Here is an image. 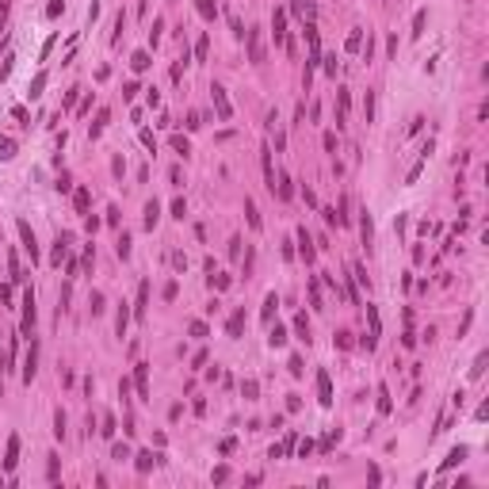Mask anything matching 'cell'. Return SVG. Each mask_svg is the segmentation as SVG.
<instances>
[{"mask_svg":"<svg viewBox=\"0 0 489 489\" xmlns=\"http://www.w3.org/2000/svg\"><path fill=\"white\" fill-rule=\"evenodd\" d=\"M210 100H214L218 119H233V107H230V100H226V88L222 84H210Z\"/></svg>","mask_w":489,"mask_h":489,"instance_id":"1","label":"cell"},{"mask_svg":"<svg viewBox=\"0 0 489 489\" xmlns=\"http://www.w3.org/2000/svg\"><path fill=\"white\" fill-rule=\"evenodd\" d=\"M272 27H275V42L283 46V50H291V38H287V12H283V8H275Z\"/></svg>","mask_w":489,"mask_h":489,"instance_id":"2","label":"cell"},{"mask_svg":"<svg viewBox=\"0 0 489 489\" xmlns=\"http://www.w3.org/2000/svg\"><path fill=\"white\" fill-rule=\"evenodd\" d=\"M23 333L34 336V291H23Z\"/></svg>","mask_w":489,"mask_h":489,"instance_id":"3","label":"cell"},{"mask_svg":"<svg viewBox=\"0 0 489 489\" xmlns=\"http://www.w3.org/2000/svg\"><path fill=\"white\" fill-rule=\"evenodd\" d=\"M318 402L333 405V378H329V371H318Z\"/></svg>","mask_w":489,"mask_h":489,"instance_id":"4","label":"cell"},{"mask_svg":"<svg viewBox=\"0 0 489 489\" xmlns=\"http://www.w3.org/2000/svg\"><path fill=\"white\" fill-rule=\"evenodd\" d=\"M298 249H302V260H306V264H314L318 249H314V237H309V230H306V226L298 230Z\"/></svg>","mask_w":489,"mask_h":489,"instance_id":"5","label":"cell"},{"mask_svg":"<svg viewBox=\"0 0 489 489\" xmlns=\"http://www.w3.org/2000/svg\"><path fill=\"white\" fill-rule=\"evenodd\" d=\"M34 371H38V344L31 340V348H27V360H23V382H31Z\"/></svg>","mask_w":489,"mask_h":489,"instance_id":"6","label":"cell"},{"mask_svg":"<svg viewBox=\"0 0 489 489\" xmlns=\"http://www.w3.org/2000/svg\"><path fill=\"white\" fill-rule=\"evenodd\" d=\"M245 38H249V58H252V61H264V42H260V31L252 27V31H245Z\"/></svg>","mask_w":489,"mask_h":489,"instance_id":"7","label":"cell"},{"mask_svg":"<svg viewBox=\"0 0 489 489\" xmlns=\"http://www.w3.org/2000/svg\"><path fill=\"white\" fill-rule=\"evenodd\" d=\"M19 466V436H8V451H4V470Z\"/></svg>","mask_w":489,"mask_h":489,"instance_id":"8","label":"cell"},{"mask_svg":"<svg viewBox=\"0 0 489 489\" xmlns=\"http://www.w3.org/2000/svg\"><path fill=\"white\" fill-rule=\"evenodd\" d=\"M19 237H23V249L31 252V260H38V245H34V230L27 222H19Z\"/></svg>","mask_w":489,"mask_h":489,"instance_id":"9","label":"cell"},{"mask_svg":"<svg viewBox=\"0 0 489 489\" xmlns=\"http://www.w3.org/2000/svg\"><path fill=\"white\" fill-rule=\"evenodd\" d=\"M161 459H164V455H153V451H142L134 466H138V474H149V470H153L157 463H161Z\"/></svg>","mask_w":489,"mask_h":489,"instance_id":"10","label":"cell"},{"mask_svg":"<svg viewBox=\"0 0 489 489\" xmlns=\"http://www.w3.org/2000/svg\"><path fill=\"white\" fill-rule=\"evenodd\" d=\"M348 119V88H336V126H344Z\"/></svg>","mask_w":489,"mask_h":489,"instance_id":"11","label":"cell"},{"mask_svg":"<svg viewBox=\"0 0 489 489\" xmlns=\"http://www.w3.org/2000/svg\"><path fill=\"white\" fill-rule=\"evenodd\" d=\"M134 382H138V394H142V402H146V397H149V371H146V363H138Z\"/></svg>","mask_w":489,"mask_h":489,"instance_id":"12","label":"cell"},{"mask_svg":"<svg viewBox=\"0 0 489 489\" xmlns=\"http://www.w3.org/2000/svg\"><path fill=\"white\" fill-rule=\"evenodd\" d=\"M42 88H46V69H38V73H34V80H31V88H27V96H31V100H38V96H42Z\"/></svg>","mask_w":489,"mask_h":489,"instance_id":"13","label":"cell"},{"mask_svg":"<svg viewBox=\"0 0 489 489\" xmlns=\"http://www.w3.org/2000/svg\"><path fill=\"white\" fill-rule=\"evenodd\" d=\"M260 161H264V180H268V188L275 191V172H272V149H260Z\"/></svg>","mask_w":489,"mask_h":489,"instance_id":"14","label":"cell"},{"mask_svg":"<svg viewBox=\"0 0 489 489\" xmlns=\"http://www.w3.org/2000/svg\"><path fill=\"white\" fill-rule=\"evenodd\" d=\"M390 409H394V402H390V390H386V382H378V413L386 417Z\"/></svg>","mask_w":489,"mask_h":489,"instance_id":"15","label":"cell"},{"mask_svg":"<svg viewBox=\"0 0 489 489\" xmlns=\"http://www.w3.org/2000/svg\"><path fill=\"white\" fill-rule=\"evenodd\" d=\"M130 65H134V73H146V69L153 65V61H149V54H146V50H138L134 58H130Z\"/></svg>","mask_w":489,"mask_h":489,"instance_id":"16","label":"cell"},{"mask_svg":"<svg viewBox=\"0 0 489 489\" xmlns=\"http://www.w3.org/2000/svg\"><path fill=\"white\" fill-rule=\"evenodd\" d=\"M268 344H272V348H283V344H287V329H283V325H275L272 333H268Z\"/></svg>","mask_w":489,"mask_h":489,"instance_id":"17","label":"cell"},{"mask_svg":"<svg viewBox=\"0 0 489 489\" xmlns=\"http://www.w3.org/2000/svg\"><path fill=\"white\" fill-rule=\"evenodd\" d=\"M126 321H130V309H126V302H122L119 318H115V333H119V336H126Z\"/></svg>","mask_w":489,"mask_h":489,"instance_id":"18","label":"cell"},{"mask_svg":"<svg viewBox=\"0 0 489 489\" xmlns=\"http://www.w3.org/2000/svg\"><path fill=\"white\" fill-rule=\"evenodd\" d=\"M195 4H199V16H203V19H214L218 16V4H214V0H195Z\"/></svg>","mask_w":489,"mask_h":489,"instance_id":"19","label":"cell"},{"mask_svg":"<svg viewBox=\"0 0 489 489\" xmlns=\"http://www.w3.org/2000/svg\"><path fill=\"white\" fill-rule=\"evenodd\" d=\"M360 50H363V31L355 27V31L348 34V54H360Z\"/></svg>","mask_w":489,"mask_h":489,"instance_id":"20","label":"cell"},{"mask_svg":"<svg viewBox=\"0 0 489 489\" xmlns=\"http://www.w3.org/2000/svg\"><path fill=\"white\" fill-rule=\"evenodd\" d=\"M16 157V142L12 138H0V161H12Z\"/></svg>","mask_w":489,"mask_h":489,"instance_id":"21","label":"cell"},{"mask_svg":"<svg viewBox=\"0 0 489 489\" xmlns=\"http://www.w3.org/2000/svg\"><path fill=\"white\" fill-rule=\"evenodd\" d=\"M157 214H161L157 199H153V203H146V230H153V226H157Z\"/></svg>","mask_w":489,"mask_h":489,"instance_id":"22","label":"cell"},{"mask_svg":"<svg viewBox=\"0 0 489 489\" xmlns=\"http://www.w3.org/2000/svg\"><path fill=\"white\" fill-rule=\"evenodd\" d=\"M146 302H149V283L138 287V318H146Z\"/></svg>","mask_w":489,"mask_h":489,"instance_id":"23","label":"cell"},{"mask_svg":"<svg viewBox=\"0 0 489 489\" xmlns=\"http://www.w3.org/2000/svg\"><path fill=\"white\" fill-rule=\"evenodd\" d=\"M463 459H466V447H455V451H451V455L443 459V470H451V466H455V463H463Z\"/></svg>","mask_w":489,"mask_h":489,"instance_id":"24","label":"cell"},{"mask_svg":"<svg viewBox=\"0 0 489 489\" xmlns=\"http://www.w3.org/2000/svg\"><path fill=\"white\" fill-rule=\"evenodd\" d=\"M245 214H249V226H252V230H260V214H256V203H252V199H245Z\"/></svg>","mask_w":489,"mask_h":489,"instance_id":"25","label":"cell"},{"mask_svg":"<svg viewBox=\"0 0 489 489\" xmlns=\"http://www.w3.org/2000/svg\"><path fill=\"white\" fill-rule=\"evenodd\" d=\"M294 333H298L302 340H309V321H306V314H298V318H294Z\"/></svg>","mask_w":489,"mask_h":489,"instance_id":"26","label":"cell"},{"mask_svg":"<svg viewBox=\"0 0 489 489\" xmlns=\"http://www.w3.org/2000/svg\"><path fill=\"white\" fill-rule=\"evenodd\" d=\"M88 199H92V195H88V188H77V195H73V203H77V210H80V214L88 210Z\"/></svg>","mask_w":489,"mask_h":489,"instance_id":"27","label":"cell"},{"mask_svg":"<svg viewBox=\"0 0 489 489\" xmlns=\"http://www.w3.org/2000/svg\"><path fill=\"white\" fill-rule=\"evenodd\" d=\"M241 325H245V309H237V314L230 318V336H237V333H241Z\"/></svg>","mask_w":489,"mask_h":489,"instance_id":"28","label":"cell"},{"mask_svg":"<svg viewBox=\"0 0 489 489\" xmlns=\"http://www.w3.org/2000/svg\"><path fill=\"white\" fill-rule=\"evenodd\" d=\"M275 306H279V298H275V294H268V298H264V321L275 318Z\"/></svg>","mask_w":489,"mask_h":489,"instance_id":"29","label":"cell"},{"mask_svg":"<svg viewBox=\"0 0 489 489\" xmlns=\"http://www.w3.org/2000/svg\"><path fill=\"white\" fill-rule=\"evenodd\" d=\"M360 233H363V245H371V233H375V230H371V214H367V210H363V222H360Z\"/></svg>","mask_w":489,"mask_h":489,"instance_id":"30","label":"cell"},{"mask_svg":"<svg viewBox=\"0 0 489 489\" xmlns=\"http://www.w3.org/2000/svg\"><path fill=\"white\" fill-rule=\"evenodd\" d=\"M172 149H176V153H191V146H188L184 134H172Z\"/></svg>","mask_w":489,"mask_h":489,"instance_id":"31","label":"cell"},{"mask_svg":"<svg viewBox=\"0 0 489 489\" xmlns=\"http://www.w3.org/2000/svg\"><path fill=\"white\" fill-rule=\"evenodd\" d=\"M424 23H428V12L421 8L417 16H413V34H421V31H424Z\"/></svg>","mask_w":489,"mask_h":489,"instance_id":"32","label":"cell"},{"mask_svg":"<svg viewBox=\"0 0 489 489\" xmlns=\"http://www.w3.org/2000/svg\"><path fill=\"white\" fill-rule=\"evenodd\" d=\"M100 436H103V439H111V436H115V417H111V413L103 417V428H100Z\"/></svg>","mask_w":489,"mask_h":489,"instance_id":"33","label":"cell"},{"mask_svg":"<svg viewBox=\"0 0 489 489\" xmlns=\"http://www.w3.org/2000/svg\"><path fill=\"white\" fill-rule=\"evenodd\" d=\"M294 188H291V176H279V199H291Z\"/></svg>","mask_w":489,"mask_h":489,"instance_id":"34","label":"cell"},{"mask_svg":"<svg viewBox=\"0 0 489 489\" xmlns=\"http://www.w3.org/2000/svg\"><path fill=\"white\" fill-rule=\"evenodd\" d=\"M115 252H119V256H122V260H126V256H130V237H126V233H122V237H119V241H115Z\"/></svg>","mask_w":489,"mask_h":489,"instance_id":"35","label":"cell"},{"mask_svg":"<svg viewBox=\"0 0 489 489\" xmlns=\"http://www.w3.org/2000/svg\"><path fill=\"white\" fill-rule=\"evenodd\" d=\"M309 298H314V309H321V287H318V279L309 283Z\"/></svg>","mask_w":489,"mask_h":489,"instance_id":"36","label":"cell"},{"mask_svg":"<svg viewBox=\"0 0 489 489\" xmlns=\"http://www.w3.org/2000/svg\"><path fill=\"white\" fill-rule=\"evenodd\" d=\"M256 378H249V382H245V386H241V394H245V397H249V402H252V397H256Z\"/></svg>","mask_w":489,"mask_h":489,"instance_id":"37","label":"cell"},{"mask_svg":"<svg viewBox=\"0 0 489 489\" xmlns=\"http://www.w3.org/2000/svg\"><path fill=\"white\" fill-rule=\"evenodd\" d=\"M61 12H65V4H61V0H50V8H46V16H50V19H58Z\"/></svg>","mask_w":489,"mask_h":489,"instance_id":"38","label":"cell"},{"mask_svg":"<svg viewBox=\"0 0 489 489\" xmlns=\"http://www.w3.org/2000/svg\"><path fill=\"white\" fill-rule=\"evenodd\" d=\"M103 126H107V111H100V115H96V122H92V138H96V134H100V130H103Z\"/></svg>","mask_w":489,"mask_h":489,"instance_id":"39","label":"cell"},{"mask_svg":"<svg viewBox=\"0 0 489 489\" xmlns=\"http://www.w3.org/2000/svg\"><path fill=\"white\" fill-rule=\"evenodd\" d=\"M481 371H485V352H481V355H478V360H474V367H470V375H474V378H481Z\"/></svg>","mask_w":489,"mask_h":489,"instance_id":"40","label":"cell"},{"mask_svg":"<svg viewBox=\"0 0 489 489\" xmlns=\"http://www.w3.org/2000/svg\"><path fill=\"white\" fill-rule=\"evenodd\" d=\"M188 214V203H184V199H176V203H172V218H184Z\"/></svg>","mask_w":489,"mask_h":489,"instance_id":"41","label":"cell"},{"mask_svg":"<svg viewBox=\"0 0 489 489\" xmlns=\"http://www.w3.org/2000/svg\"><path fill=\"white\" fill-rule=\"evenodd\" d=\"M54 432H58V439L65 436V413H58V417H54Z\"/></svg>","mask_w":489,"mask_h":489,"instance_id":"42","label":"cell"},{"mask_svg":"<svg viewBox=\"0 0 489 489\" xmlns=\"http://www.w3.org/2000/svg\"><path fill=\"white\" fill-rule=\"evenodd\" d=\"M206 50H210V42H206V38H199V42H195V58L203 61V58H206Z\"/></svg>","mask_w":489,"mask_h":489,"instance_id":"43","label":"cell"},{"mask_svg":"<svg viewBox=\"0 0 489 489\" xmlns=\"http://www.w3.org/2000/svg\"><path fill=\"white\" fill-rule=\"evenodd\" d=\"M92 314H103V294L92 291Z\"/></svg>","mask_w":489,"mask_h":489,"instance_id":"44","label":"cell"},{"mask_svg":"<svg viewBox=\"0 0 489 489\" xmlns=\"http://www.w3.org/2000/svg\"><path fill=\"white\" fill-rule=\"evenodd\" d=\"M298 455H302V459L314 455V439H302V443H298Z\"/></svg>","mask_w":489,"mask_h":489,"instance_id":"45","label":"cell"},{"mask_svg":"<svg viewBox=\"0 0 489 489\" xmlns=\"http://www.w3.org/2000/svg\"><path fill=\"white\" fill-rule=\"evenodd\" d=\"M336 344H340V348H352V333H344V329H340V333H336Z\"/></svg>","mask_w":489,"mask_h":489,"instance_id":"46","label":"cell"},{"mask_svg":"<svg viewBox=\"0 0 489 489\" xmlns=\"http://www.w3.org/2000/svg\"><path fill=\"white\" fill-rule=\"evenodd\" d=\"M142 146H146V149H157V138L149 134V130H142Z\"/></svg>","mask_w":489,"mask_h":489,"instance_id":"47","label":"cell"},{"mask_svg":"<svg viewBox=\"0 0 489 489\" xmlns=\"http://www.w3.org/2000/svg\"><path fill=\"white\" fill-rule=\"evenodd\" d=\"M210 478H214V481H226V478H230V466H214V474H210Z\"/></svg>","mask_w":489,"mask_h":489,"instance_id":"48","label":"cell"},{"mask_svg":"<svg viewBox=\"0 0 489 489\" xmlns=\"http://www.w3.org/2000/svg\"><path fill=\"white\" fill-rule=\"evenodd\" d=\"M188 329H191V336H206V325H203V321H191Z\"/></svg>","mask_w":489,"mask_h":489,"instance_id":"49","label":"cell"},{"mask_svg":"<svg viewBox=\"0 0 489 489\" xmlns=\"http://www.w3.org/2000/svg\"><path fill=\"white\" fill-rule=\"evenodd\" d=\"M172 264H176V268L184 272V268H188V256H184V252H172Z\"/></svg>","mask_w":489,"mask_h":489,"instance_id":"50","label":"cell"},{"mask_svg":"<svg viewBox=\"0 0 489 489\" xmlns=\"http://www.w3.org/2000/svg\"><path fill=\"white\" fill-rule=\"evenodd\" d=\"M233 447H237V439H222V443H218V451H222V455H230Z\"/></svg>","mask_w":489,"mask_h":489,"instance_id":"51","label":"cell"},{"mask_svg":"<svg viewBox=\"0 0 489 489\" xmlns=\"http://www.w3.org/2000/svg\"><path fill=\"white\" fill-rule=\"evenodd\" d=\"M54 42H58V34H50V38H46V42H42V58H50V50H54Z\"/></svg>","mask_w":489,"mask_h":489,"instance_id":"52","label":"cell"},{"mask_svg":"<svg viewBox=\"0 0 489 489\" xmlns=\"http://www.w3.org/2000/svg\"><path fill=\"white\" fill-rule=\"evenodd\" d=\"M77 96H80V88H69V92H65V107H73V103H77Z\"/></svg>","mask_w":489,"mask_h":489,"instance_id":"53","label":"cell"},{"mask_svg":"<svg viewBox=\"0 0 489 489\" xmlns=\"http://www.w3.org/2000/svg\"><path fill=\"white\" fill-rule=\"evenodd\" d=\"M115 459H130V447L126 443H115Z\"/></svg>","mask_w":489,"mask_h":489,"instance_id":"54","label":"cell"},{"mask_svg":"<svg viewBox=\"0 0 489 489\" xmlns=\"http://www.w3.org/2000/svg\"><path fill=\"white\" fill-rule=\"evenodd\" d=\"M302 371H306V367H302V360H298V355H291V375H302Z\"/></svg>","mask_w":489,"mask_h":489,"instance_id":"55","label":"cell"},{"mask_svg":"<svg viewBox=\"0 0 489 489\" xmlns=\"http://www.w3.org/2000/svg\"><path fill=\"white\" fill-rule=\"evenodd\" d=\"M4 19H8V4H0V31H4Z\"/></svg>","mask_w":489,"mask_h":489,"instance_id":"56","label":"cell"}]
</instances>
